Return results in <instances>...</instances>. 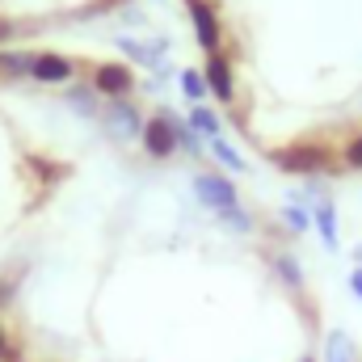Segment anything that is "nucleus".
<instances>
[{"label":"nucleus","instance_id":"obj_1","mask_svg":"<svg viewBox=\"0 0 362 362\" xmlns=\"http://www.w3.org/2000/svg\"><path fill=\"white\" fill-rule=\"evenodd\" d=\"M295 228L89 51H0V362H320Z\"/></svg>","mask_w":362,"mask_h":362},{"label":"nucleus","instance_id":"obj_2","mask_svg":"<svg viewBox=\"0 0 362 362\" xmlns=\"http://www.w3.org/2000/svg\"><path fill=\"white\" fill-rule=\"evenodd\" d=\"M232 135L278 173H362V0H181Z\"/></svg>","mask_w":362,"mask_h":362}]
</instances>
